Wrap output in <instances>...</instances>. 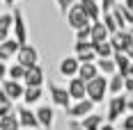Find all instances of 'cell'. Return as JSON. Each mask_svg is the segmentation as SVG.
<instances>
[{
  "instance_id": "44dd1931",
  "label": "cell",
  "mask_w": 133,
  "mask_h": 130,
  "mask_svg": "<svg viewBox=\"0 0 133 130\" xmlns=\"http://www.w3.org/2000/svg\"><path fill=\"white\" fill-rule=\"evenodd\" d=\"M80 123H83V128H85V130H101L106 121H103V117H101V114L92 112L90 117H85L83 121H80Z\"/></svg>"
},
{
  "instance_id": "4316f807",
  "label": "cell",
  "mask_w": 133,
  "mask_h": 130,
  "mask_svg": "<svg viewBox=\"0 0 133 130\" xmlns=\"http://www.w3.org/2000/svg\"><path fill=\"white\" fill-rule=\"evenodd\" d=\"M9 80H16V82H23V78H25V66L21 64H12L9 66V75H7Z\"/></svg>"
},
{
  "instance_id": "7402d4cb",
  "label": "cell",
  "mask_w": 133,
  "mask_h": 130,
  "mask_svg": "<svg viewBox=\"0 0 133 130\" xmlns=\"http://www.w3.org/2000/svg\"><path fill=\"white\" fill-rule=\"evenodd\" d=\"M96 66H99V71H101V75H115L117 73V64H115V59L112 57H108V59H96Z\"/></svg>"
},
{
  "instance_id": "9a60e30c",
  "label": "cell",
  "mask_w": 133,
  "mask_h": 130,
  "mask_svg": "<svg viewBox=\"0 0 133 130\" xmlns=\"http://www.w3.org/2000/svg\"><path fill=\"white\" fill-rule=\"evenodd\" d=\"M78 5L85 9V14L90 16V21H101V16H103V12H101V2L99 0H78Z\"/></svg>"
},
{
  "instance_id": "f1b7e54d",
  "label": "cell",
  "mask_w": 133,
  "mask_h": 130,
  "mask_svg": "<svg viewBox=\"0 0 133 130\" xmlns=\"http://www.w3.org/2000/svg\"><path fill=\"white\" fill-rule=\"evenodd\" d=\"M55 5H57V9H60V14L62 16H66V12L76 5V0H55Z\"/></svg>"
},
{
  "instance_id": "4fadbf2b",
  "label": "cell",
  "mask_w": 133,
  "mask_h": 130,
  "mask_svg": "<svg viewBox=\"0 0 133 130\" xmlns=\"http://www.w3.org/2000/svg\"><path fill=\"white\" fill-rule=\"evenodd\" d=\"M44 82H46V75H44V68L39 64L25 68V78H23L25 87H44Z\"/></svg>"
},
{
  "instance_id": "d590c367",
  "label": "cell",
  "mask_w": 133,
  "mask_h": 130,
  "mask_svg": "<svg viewBox=\"0 0 133 130\" xmlns=\"http://www.w3.org/2000/svg\"><path fill=\"white\" fill-rule=\"evenodd\" d=\"M9 59H12V55H9V52L5 50V48H2V46H0V62H5V64H7V62H9Z\"/></svg>"
},
{
  "instance_id": "f546056e",
  "label": "cell",
  "mask_w": 133,
  "mask_h": 130,
  "mask_svg": "<svg viewBox=\"0 0 133 130\" xmlns=\"http://www.w3.org/2000/svg\"><path fill=\"white\" fill-rule=\"evenodd\" d=\"M90 39H92V25H87V27L76 32V41H90Z\"/></svg>"
},
{
  "instance_id": "cb8c5ba5",
  "label": "cell",
  "mask_w": 133,
  "mask_h": 130,
  "mask_svg": "<svg viewBox=\"0 0 133 130\" xmlns=\"http://www.w3.org/2000/svg\"><path fill=\"white\" fill-rule=\"evenodd\" d=\"M94 52H96L99 59H108V57L115 55V48H112L110 41H103V43H94Z\"/></svg>"
},
{
  "instance_id": "f6af8a7d",
  "label": "cell",
  "mask_w": 133,
  "mask_h": 130,
  "mask_svg": "<svg viewBox=\"0 0 133 130\" xmlns=\"http://www.w3.org/2000/svg\"><path fill=\"white\" fill-rule=\"evenodd\" d=\"M99 2H101V0H99Z\"/></svg>"
},
{
  "instance_id": "d6a6232c",
  "label": "cell",
  "mask_w": 133,
  "mask_h": 130,
  "mask_svg": "<svg viewBox=\"0 0 133 130\" xmlns=\"http://www.w3.org/2000/svg\"><path fill=\"white\" fill-rule=\"evenodd\" d=\"M66 130H85V128H83V123L78 119H69L66 121Z\"/></svg>"
},
{
  "instance_id": "ac0fdd59",
  "label": "cell",
  "mask_w": 133,
  "mask_h": 130,
  "mask_svg": "<svg viewBox=\"0 0 133 130\" xmlns=\"http://www.w3.org/2000/svg\"><path fill=\"white\" fill-rule=\"evenodd\" d=\"M112 59H115V64H117V73L124 75V78H129V71H131V59H129V55L126 52H115L112 55Z\"/></svg>"
},
{
  "instance_id": "8fae6325",
  "label": "cell",
  "mask_w": 133,
  "mask_h": 130,
  "mask_svg": "<svg viewBox=\"0 0 133 130\" xmlns=\"http://www.w3.org/2000/svg\"><path fill=\"white\" fill-rule=\"evenodd\" d=\"M66 91H69V96H71V101L76 103V101H85L87 98V82L83 78H71L66 82Z\"/></svg>"
},
{
  "instance_id": "484cf974",
  "label": "cell",
  "mask_w": 133,
  "mask_h": 130,
  "mask_svg": "<svg viewBox=\"0 0 133 130\" xmlns=\"http://www.w3.org/2000/svg\"><path fill=\"white\" fill-rule=\"evenodd\" d=\"M101 23L106 25V30L110 32V34H115V32H119V25H117V21H115V16H112V12H108L101 16Z\"/></svg>"
},
{
  "instance_id": "8d00e7d4",
  "label": "cell",
  "mask_w": 133,
  "mask_h": 130,
  "mask_svg": "<svg viewBox=\"0 0 133 130\" xmlns=\"http://www.w3.org/2000/svg\"><path fill=\"white\" fill-rule=\"evenodd\" d=\"M0 105H14L12 101H9V96H7L2 89H0Z\"/></svg>"
},
{
  "instance_id": "603a6c76",
  "label": "cell",
  "mask_w": 133,
  "mask_h": 130,
  "mask_svg": "<svg viewBox=\"0 0 133 130\" xmlns=\"http://www.w3.org/2000/svg\"><path fill=\"white\" fill-rule=\"evenodd\" d=\"M124 75H119V73H115V75H110L108 78V91L112 94V96H117V94H122L124 91Z\"/></svg>"
},
{
  "instance_id": "ba28073f",
  "label": "cell",
  "mask_w": 133,
  "mask_h": 130,
  "mask_svg": "<svg viewBox=\"0 0 133 130\" xmlns=\"http://www.w3.org/2000/svg\"><path fill=\"white\" fill-rule=\"evenodd\" d=\"M57 71H60V75L66 78V80L76 78V75H78V71H80L78 57H76V55H66V57H62V59H60V64H57Z\"/></svg>"
},
{
  "instance_id": "ee69618b",
  "label": "cell",
  "mask_w": 133,
  "mask_h": 130,
  "mask_svg": "<svg viewBox=\"0 0 133 130\" xmlns=\"http://www.w3.org/2000/svg\"><path fill=\"white\" fill-rule=\"evenodd\" d=\"M129 30H131V34H133V27H129Z\"/></svg>"
},
{
  "instance_id": "5b68a950",
  "label": "cell",
  "mask_w": 133,
  "mask_h": 130,
  "mask_svg": "<svg viewBox=\"0 0 133 130\" xmlns=\"http://www.w3.org/2000/svg\"><path fill=\"white\" fill-rule=\"evenodd\" d=\"M48 96H51L53 107H60V110H64V112L71 107V96H69L66 87H60V85H55V82H48Z\"/></svg>"
},
{
  "instance_id": "5bb4252c",
  "label": "cell",
  "mask_w": 133,
  "mask_h": 130,
  "mask_svg": "<svg viewBox=\"0 0 133 130\" xmlns=\"http://www.w3.org/2000/svg\"><path fill=\"white\" fill-rule=\"evenodd\" d=\"M35 112H37V119H39V123H41V130H53V126H55V110L51 107V105H39Z\"/></svg>"
},
{
  "instance_id": "d6986e66",
  "label": "cell",
  "mask_w": 133,
  "mask_h": 130,
  "mask_svg": "<svg viewBox=\"0 0 133 130\" xmlns=\"http://www.w3.org/2000/svg\"><path fill=\"white\" fill-rule=\"evenodd\" d=\"M96 75H101V71H99V66H96V62H87V64H80L78 78H83L85 82H90V80H94Z\"/></svg>"
},
{
  "instance_id": "4dcf8cb0",
  "label": "cell",
  "mask_w": 133,
  "mask_h": 130,
  "mask_svg": "<svg viewBox=\"0 0 133 130\" xmlns=\"http://www.w3.org/2000/svg\"><path fill=\"white\" fill-rule=\"evenodd\" d=\"M117 5H119V0H101V12L108 14V12H112Z\"/></svg>"
},
{
  "instance_id": "83f0119b",
  "label": "cell",
  "mask_w": 133,
  "mask_h": 130,
  "mask_svg": "<svg viewBox=\"0 0 133 130\" xmlns=\"http://www.w3.org/2000/svg\"><path fill=\"white\" fill-rule=\"evenodd\" d=\"M0 46H2V48H5V50H7V52H9L12 57H16V52L21 50V43H18V41L14 39V37H9V39H7V41H2Z\"/></svg>"
},
{
  "instance_id": "e0dca14e",
  "label": "cell",
  "mask_w": 133,
  "mask_h": 130,
  "mask_svg": "<svg viewBox=\"0 0 133 130\" xmlns=\"http://www.w3.org/2000/svg\"><path fill=\"white\" fill-rule=\"evenodd\" d=\"M12 25H14V16L12 14H0V43L7 41L12 37Z\"/></svg>"
},
{
  "instance_id": "8992f818",
  "label": "cell",
  "mask_w": 133,
  "mask_h": 130,
  "mask_svg": "<svg viewBox=\"0 0 133 130\" xmlns=\"http://www.w3.org/2000/svg\"><path fill=\"white\" fill-rule=\"evenodd\" d=\"M16 117L23 130H41V123L37 119V112L30 110V105H18L16 107Z\"/></svg>"
},
{
  "instance_id": "ffe728a7",
  "label": "cell",
  "mask_w": 133,
  "mask_h": 130,
  "mask_svg": "<svg viewBox=\"0 0 133 130\" xmlns=\"http://www.w3.org/2000/svg\"><path fill=\"white\" fill-rule=\"evenodd\" d=\"M41 96H44V87H25L23 105H35V103H39Z\"/></svg>"
},
{
  "instance_id": "60d3db41",
  "label": "cell",
  "mask_w": 133,
  "mask_h": 130,
  "mask_svg": "<svg viewBox=\"0 0 133 130\" xmlns=\"http://www.w3.org/2000/svg\"><path fill=\"white\" fill-rule=\"evenodd\" d=\"M126 55H129V59L133 62V48H129V52H126Z\"/></svg>"
},
{
  "instance_id": "7bdbcfd3",
  "label": "cell",
  "mask_w": 133,
  "mask_h": 130,
  "mask_svg": "<svg viewBox=\"0 0 133 130\" xmlns=\"http://www.w3.org/2000/svg\"><path fill=\"white\" fill-rule=\"evenodd\" d=\"M129 75H131V78H133V64H131V71H129Z\"/></svg>"
},
{
  "instance_id": "74e56055",
  "label": "cell",
  "mask_w": 133,
  "mask_h": 130,
  "mask_svg": "<svg viewBox=\"0 0 133 130\" xmlns=\"http://www.w3.org/2000/svg\"><path fill=\"white\" fill-rule=\"evenodd\" d=\"M2 2H5V7H12V9H14V7H16V2H18V0H2Z\"/></svg>"
},
{
  "instance_id": "7c38bea8",
  "label": "cell",
  "mask_w": 133,
  "mask_h": 130,
  "mask_svg": "<svg viewBox=\"0 0 133 130\" xmlns=\"http://www.w3.org/2000/svg\"><path fill=\"white\" fill-rule=\"evenodd\" d=\"M0 89L5 91L7 96H9V101L16 103V101H23V94H25V85L23 82H16V80H5L2 85H0Z\"/></svg>"
},
{
  "instance_id": "d4e9b609",
  "label": "cell",
  "mask_w": 133,
  "mask_h": 130,
  "mask_svg": "<svg viewBox=\"0 0 133 130\" xmlns=\"http://www.w3.org/2000/svg\"><path fill=\"white\" fill-rule=\"evenodd\" d=\"M0 130H23V128H21V123H18L16 112L7 114L5 119H0Z\"/></svg>"
},
{
  "instance_id": "e575fe53",
  "label": "cell",
  "mask_w": 133,
  "mask_h": 130,
  "mask_svg": "<svg viewBox=\"0 0 133 130\" xmlns=\"http://www.w3.org/2000/svg\"><path fill=\"white\" fill-rule=\"evenodd\" d=\"M124 91H126V94H131V96H133V78H131V75H129V78L124 80Z\"/></svg>"
},
{
  "instance_id": "52a82bcc",
  "label": "cell",
  "mask_w": 133,
  "mask_h": 130,
  "mask_svg": "<svg viewBox=\"0 0 133 130\" xmlns=\"http://www.w3.org/2000/svg\"><path fill=\"white\" fill-rule=\"evenodd\" d=\"M16 64L25 66V68H30V66H37V64H39V50H37L32 43L21 46V50L16 52Z\"/></svg>"
},
{
  "instance_id": "2e32d148",
  "label": "cell",
  "mask_w": 133,
  "mask_h": 130,
  "mask_svg": "<svg viewBox=\"0 0 133 130\" xmlns=\"http://www.w3.org/2000/svg\"><path fill=\"white\" fill-rule=\"evenodd\" d=\"M92 43H103V41H110V32L106 30V25L101 21H94L92 23Z\"/></svg>"
},
{
  "instance_id": "836d02e7",
  "label": "cell",
  "mask_w": 133,
  "mask_h": 130,
  "mask_svg": "<svg viewBox=\"0 0 133 130\" xmlns=\"http://www.w3.org/2000/svg\"><path fill=\"white\" fill-rule=\"evenodd\" d=\"M7 75H9V66L5 64V62H0V85L7 80Z\"/></svg>"
},
{
  "instance_id": "277c9868",
  "label": "cell",
  "mask_w": 133,
  "mask_h": 130,
  "mask_svg": "<svg viewBox=\"0 0 133 130\" xmlns=\"http://www.w3.org/2000/svg\"><path fill=\"white\" fill-rule=\"evenodd\" d=\"M12 16H14V25H12V37L21 46H25V43H30L28 41V23H25V16H23V12L18 9V7H14L12 9Z\"/></svg>"
},
{
  "instance_id": "1f68e13d",
  "label": "cell",
  "mask_w": 133,
  "mask_h": 130,
  "mask_svg": "<svg viewBox=\"0 0 133 130\" xmlns=\"http://www.w3.org/2000/svg\"><path fill=\"white\" fill-rule=\"evenodd\" d=\"M122 130H133V112H129L122 119Z\"/></svg>"
},
{
  "instance_id": "6da1fadb",
  "label": "cell",
  "mask_w": 133,
  "mask_h": 130,
  "mask_svg": "<svg viewBox=\"0 0 133 130\" xmlns=\"http://www.w3.org/2000/svg\"><path fill=\"white\" fill-rule=\"evenodd\" d=\"M129 114V98L124 96V94H117V96H112L110 101H108V123H115V121H119Z\"/></svg>"
},
{
  "instance_id": "ab89813d",
  "label": "cell",
  "mask_w": 133,
  "mask_h": 130,
  "mask_svg": "<svg viewBox=\"0 0 133 130\" xmlns=\"http://www.w3.org/2000/svg\"><path fill=\"white\" fill-rule=\"evenodd\" d=\"M124 7H126V9H131V12H133V0H124Z\"/></svg>"
},
{
  "instance_id": "3957f363",
  "label": "cell",
  "mask_w": 133,
  "mask_h": 130,
  "mask_svg": "<svg viewBox=\"0 0 133 130\" xmlns=\"http://www.w3.org/2000/svg\"><path fill=\"white\" fill-rule=\"evenodd\" d=\"M66 23H69V27L74 30V32H78V30H83V27H87V25H92V21H90V16L85 14V9L80 7L78 2L66 12Z\"/></svg>"
},
{
  "instance_id": "9c48e42d",
  "label": "cell",
  "mask_w": 133,
  "mask_h": 130,
  "mask_svg": "<svg viewBox=\"0 0 133 130\" xmlns=\"http://www.w3.org/2000/svg\"><path fill=\"white\" fill-rule=\"evenodd\" d=\"M92 112H94V103L90 101V98H85V101H76V103H71V107L66 110V117L83 121L85 117H90Z\"/></svg>"
},
{
  "instance_id": "b9f144b4",
  "label": "cell",
  "mask_w": 133,
  "mask_h": 130,
  "mask_svg": "<svg viewBox=\"0 0 133 130\" xmlns=\"http://www.w3.org/2000/svg\"><path fill=\"white\" fill-rule=\"evenodd\" d=\"M129 112H133V98H129Z\"/></svg>"
},
{
  "instance_id": "f35d334b",
  "label": "cell",
  "mask_w": 133,
  "mask_h": 130,
  "mask_svg": "<svg viewBox=\"0 0 133 130\" xmlns=\"http://www.w3.org/2000/svg\"><path fill=\"white\" fill-rule=\"evenodd\" d=\"M101 130H117V128H115V123H103V128H101Z\"/></svg>"
},
{
  "instance_id": "7a4b0ae2",
  "label": "cell",
  "mask_w": 133,
  "mask_h": 130,
  "mask_svg": "<svg viewBox=\"0 0 133 130\" xmlns=\"http://www.w3.org/2000/svg\"><path fill=\"white\" fill-rule=\"evenodd\" d=\"M108 94H110V91H108V78L106 75H96L94 80L87 82V98H90L94 105L103 103Z\"/></svg>"
},
{
  "instance_id": "30bf717a",
  "label": "cell",
  "mask_w": 133,
  "mask_h": 130,
  "mask_svg": "<svg viewBox=\"0 0 133 130\" xmlns=\"http://www.w3.org/2000/svg\"><path fill=\"white\" fill-rule=\"evenodd\" d=\"M110 43L115 52H129V48H133V34L131 30H119L115 34H110Z\"/></svg>"
}]
</instances>
